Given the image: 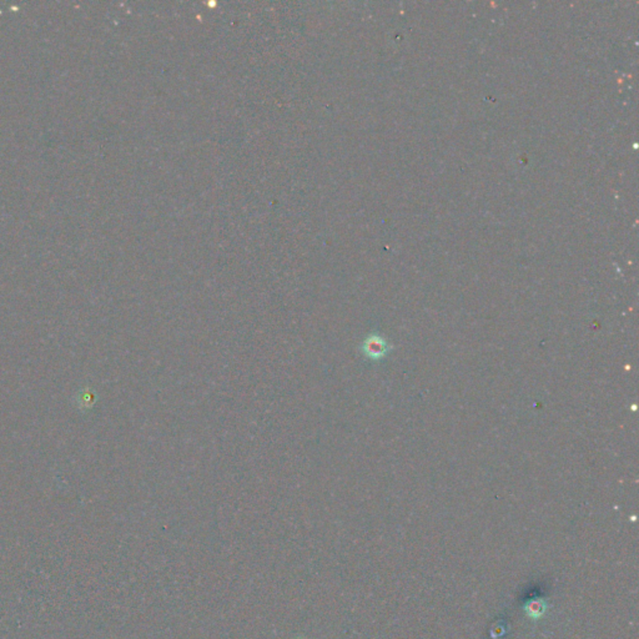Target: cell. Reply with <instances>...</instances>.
<instances>
[{
    "label": "cell",
    "instance_id": "cell-1",
    "mask_svg": "<svg viewBox=\"0 0 639 639\" xmlns=\"http://www.w3.org/2000/svg\"><path fill=\"white\" fill-rule=\"evenodd\" d=\"M391 348L392 347L390 346L388 341L379 333H370L360 345L361 354L371 361L382 360L388 356Z\"/></svg>",
    "mask_w": 639,
    "mask_h": 639
}]
</instances>
